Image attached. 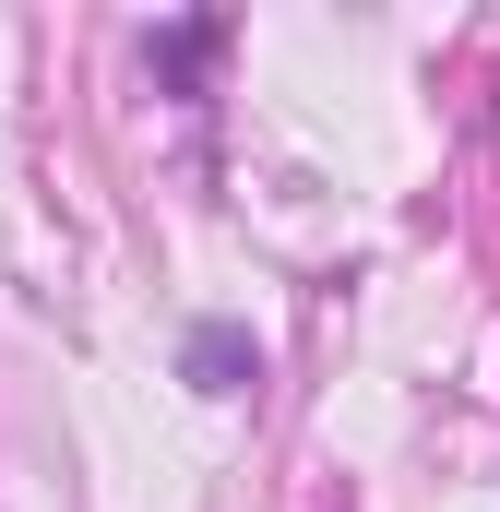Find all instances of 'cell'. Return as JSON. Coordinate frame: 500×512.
I'll use <instances>...</instances> for the list:
<instances>
[{"mask_svg": "<svg viewBox=\"0 0 500 512\" xmlns=\"http://www.w3.org/2000/svg\"><path fill=\"white\" fill-rule=\"evenodd\" d=\"M227 60V12H179V24H143V72L167 84V96H191L203 108V72Z\"/></svg>", "mask_w": 500, "mask_h": 512, "instance_id": "6da1fadb", "label": "cell"}, {"mask_svg": "<svg viewBox=\"0 0 500 512\" xmlns=\"http://www.w3.org/2000/svg\"><path fill=\"white\" fill-rule=\"evenodd\" d=\"M179 382L215 393V405H239L250 382H262V346H250V322H191L179 334Z\"/></svg>", "mask_w": 500, "mask_h": 512, "instance_id": "7a4b0ae2", "label": "cell"}]
</instances>
